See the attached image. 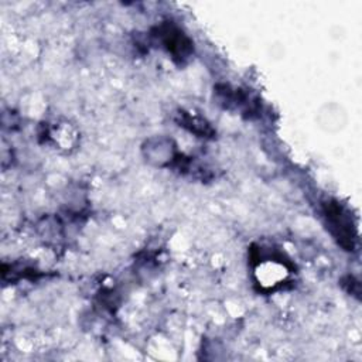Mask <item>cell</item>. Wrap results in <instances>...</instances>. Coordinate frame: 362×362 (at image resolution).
<instances>
[{
	"label": "cell",
	"mask_w": 362,
	"mask_h": 362,
	"mask_svg": "<svg viewBox=\"0 0 362 362\" xmlns=\"http://www.w3.org/2000/svg\"><path fill=\"white\" fill-rule=\"evenodd\" d=\"M180 126L187 127L189 132L199 134V136H206V134H212V129L209 127L208 123H205V120H202L201 117H192L189 113L187 112H181L180 113V120H178Z\"/></svg>",
	"instance_id": "3"
},
{
	"label": "cell",
	"mask_w": 362,
	"mask_h": 362,
	"mask_svg": "<svg viewBox=\"0 0 362 362\" xmlns=\"http://www.w3.org/2000/svg\"><path fill=\"white\" fill-rule=\"evenodd\" d=\"M154 35L160 40L163 47L173 55V58H188L194 49L191 40L170 21L158 25Z\"/></svg>",
	"instance_id": "2"
},
{
	"label": "cell",
	"mask_w": 362,
	"mask_h": 362,
	"mask_svg": "<svg viewBox=\"0 0 362 362\" xmlns=\"http://www.w3.org/2000/svg\"><path fill=\"white\" fill-rule=\"evenodd\" d=\"M322 214L327 221V228L345 250H354L356 242L355 223L349 211L335 199L322 202Z\"/></svg>",
	"instance_id": "1"
}]
</instances>
